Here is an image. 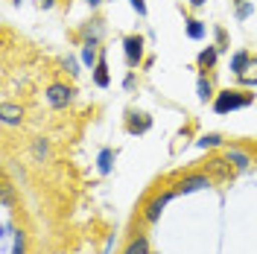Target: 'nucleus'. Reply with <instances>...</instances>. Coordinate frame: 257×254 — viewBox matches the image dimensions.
I'll return each instance as SVG.
<instances>
[{
    "instance_id": "nucleus-15",
    "label": "nucleus",
    "mask_w": 257,
    "mask_h": 254,
    "mask_svg": "<svg viewBox=\"0 0 257 254\" xmlns=\"http://www.w3.org/2000/svg\"><path fill=\"white\" fill-rule=\"evenodd\" d=\"M82 62L88 64V67H96V50H94V44H88V47L82 50Z\"/></svg>"
},
{
    "instance_id": "nucleus-23",
    "label": "nucleus",
    "mask_w": 257,
    "mask_h": 254,
    "mask_svg": "<svg viewBox=\"0 0 257 254\" xmlns=\"http://www.w3.org/2000/svg\"><path fill=\"white\" fill-rule=\"evenodd\" d=\"M67 70H70V73H73V76H76V73H79V70H76V59H70V56H67Z\"/></svg>"
},
{
    "instance_id": "nucleus-10",
    "label": "nucleus",
    "mask_w": 257,
    "mask_h": 254,
    "mask_svg": "<svg viewBox=\"0 0 257 254\" xmlns=\"http://www.w3.org/2000/svg\"><path fill=\"white\" fill-rule=\"evenodd\" d=\"M111 164H114V149H102L99 152V158H96V167H99V173H111Z\"/></svg>"
},
{
    "instance_id": "nucleus-12",
    "label": "nucleus",
    "mask_w": 257,
    "mask_h": 254,
    "mask_svg": "<svg viewBox=\"0 0 257 254\" xmlns=\"http://www.w3.org/2000/svg\"><path fill=\"white\" fill-rule=\"evenodd\" d=\"M187 35H190L193 41L205 38V24H202V21H196V18H190V21H187Z\"/></svg>"
},
{
    "instance_id": "nucleus-26",
    "label": "nucleus",
    "mask_w": 257,
    "mask_h": 254,
    "mask_svg": "<svg viewBox=\"0 0 257 254\" xmlns=\"http://www.w3.org/2000/svg\"><path fill=\"white\" fill-rule=\"evenodd\" d=\"M88 3H91V6H99V3H102V0H88Z\"/></svg>"
},
{
    "instance_id": "nucleus-20",
    "label": "nucleus",
    "mask_w": 257,
    "mask_h": 254,
    "mask_svg": "<svg viewBox=\"0 0 257 254\" xmlns=\"http://www.w3.org/2000/svg\"><path fill=\"white\" fill-rule=\"evenodd\" d=\"M35 155H38V158H44V155H47V143H44V141L35 143Z\"/></svg>"
},
{
    "instance_id": "nucleus-9",
    "label": "nucleus",
    "mask_w": 257,
    "mask_h": 254,
    "mask_svg": "<svg viewBox=\"0 0 257 254\" xmlns=\"http://www.w3.org/2000/svg\"><path fill=\"white\" fill-rule=\"evenodd\" d=\"M94 82L99 85V88H108V85H111V76H108V64H105V59H99V62H96Z\"/></svg>"
},
{
    "instance_id": "nucleus-25",
    "label": "nucleus",
    "mask_w": 257,
    "mask_h": 254,
    "mask_svg": "<svg viewBox=\"0 0 257 254\" xmlns=\"http://www.w3.org/2000/svg\"><path fill=\"white\" fill-rule=\"evenodd\" d=\"M41 3H44V6H47V9H50V6H53V3H56V0H41Z\"/></svg>"
},
{
    "instance_id": "nucleus-1",
    "label": "nucleus",
    "mask_w": 257,
    "mask_h": 254,
    "mask_svg": "<svg viewBox=\"0 0 257 254\" xmlns=\"http://www.w3.org/2000/svg\"><path fill=\"white\" fill-rule=\"evenodd\" d=\"M251 102V96L242 94V91H222L213 102V111L216 114H228V111H237V108H245Z\"/></svg>"
},
{
    "instance_id": "nucleus-17",
    "label": "nucleus",
    "mask_w": 257,
    "mask_h": 254,
    "mask_svg": "<svg viewBox=\"0 0 257 254\" xmlns=\"http://www.w3.org/2000/svg\"><path fill=\"white\" fill-rule=\"evenodd\" d=\"M219 143H222L219 135H205V138L199 141V146H202V149H208V146H219Z\"/></svg>"
},
{
    "instance_id": "nucleus-14",
    "label": "nucleus",
    "mask_w": 257,
    "mask_h": 254,
    "mask_svg": "<svg viewBox=\"0 0 257 254\" xmlns=\"http://www.w3.org/2000/svg\"><path fill=\"white\" fill-rule=\"evenodd\" d=\"M216 62V47H205L199 53V67H213Z\"/></svg>"
},
{
    "instance_id": "nucleus-18",
    "label": "nucleus",
    "mask_w": 257,
    "mask_h": 254,
    "mask_svg": "<svg viewBox=\"0 0 257 254\" xmlns=\"http://www.w3.org/2000/svg\"><path fill=\"white\" fill-rule=\"evenodd\" d=\"M248 67H251L254 73H242L240 79L245 82V85H257V62H251V64H248Z\"/></svg>"
},
{
    "instance_id": "nucleus-16",
    "label": "nucleus",
    "mask_w": 257,
    "mask_h": 254,
    "mask_svg": "<svg viewBox=\"0 0 257 254\" xmlns=\"http://www.w3.org/2000/svg\"><path fill=\"white\" fill-rule=\"evenodd\" d=\"M208 96H210V82L202 76V79H199V99H202V102H208Z\"/></svg>"
},
{
    "instance_id": "nucleus-13",
    "label": "nucleus",
    "mask_w": 257,
    "mask_h": 254,
    "mask_svg": "<svg viewBox=\"0 0 257 254\" xmlns=\"http://www.w3.org/2000/svg\"><path fill=\"white\" fill-rule=\"evenodd\" d=\"M228 161H231L237 170H245V167H248V155L240 152V149H228Z\"/></svg>"
},
{
    "instance_id": "nucleus-22",
    "label": "nucleus",
    "mask_w": 257,
    "mask_h": 254,
    "mask_svg": "<svg viewBox=\"0 0 257 254\" xmlns=\"http://www.w3.org/2000/svg\"><path fill=\"white\" fill-rule=\"evenodd\" d=\"M9 205H12V190L3 187V207H9Z\"/></svg>"
},
{
    "instance_id": "nucleus-11",
    "label": "nucleus",
    "mask_w": 257,
    "mask_h": 254,
    "mask_svg": "<svg viewBox=\"0 0 257 254\" xmlns=\"http://www.w3.org/2000/svg\"><path fill=\"white\" fill-rule=\"evenodd\" d=\"M126 254H149V239L146 237H135L132 242H128Z\"/></svg>"
},
{
    "instance_id": "nucleus-3",
    "label": "nucleus",
    "mask_w": 257,
    "mask_h": 254,
    "mask_svg": "<svg viewBox=\"0 0 257 254\" xmlns=\"http://www.w3.org/2000/svg\"><path fill=\"white\" fill-rule=\"evenodd\" d=\"M70 99H73V88H67V85H50L47 88V102L53 108H64Z\"/></svg>"
},
{
    "instance_id": "nucleus-4",
    "label": "nucleus",
    "mask_w": 257,
    "mask_h": 254,
    "mask_svg": "<svg viewBox=\"0 0 257 254\" xmlns=\"http://www.w3.org/2000/svg\"><path fill=\"white\" fill-rule=\"evenodd\" d=\"M173 196H178V193L173 190V193H164V196H155V199H152V202L146 205V219H149V222H158L161 210L170 205V199H173Z\"/></svg>"
},
{
    "instance_id": "nucleus-6",
    "label": "nucleus",
    "mask_w": 257,
    "mask_h": 254,
    "mask_svg": "<svg viewBox=\"0 0 257 254\" xmlns=\"http://www.w3.org/2000/svg\"><path fill=\"white\" fill-rule=\"evenodd\" d=\"M152 129V120L146 117V114H128V132L132 135H144V132H149Z\"/></svg>"
},
{
    "instance_id": "nucleus-21",
    "label": "nucleus",
    "mask_w": 257,
    "mask_h": 254,
    "mask_svg": "<svg viewBox=\"0 0 257 254\" xmlns=\"http://www.w3.org/2000/svg\"><path fill=\"white\" fill-rule=\"evenodd\" d=\"M248 15H251V6H248V3H242L240 9H237V18L242 21V18H248Z\"/></svg>"
},
{
    "instance_id": "nucleus-2",
    "label": "nucleus",
    "mask_w": 257,
    "mask_h": 254,
    "mask_svg": "<svg viewBox=\"0 0 257 254\" xmlns=\"http://www.w3.org/2000/svg\"><path fill=\"white\" fill-rule=\"evenodd\" d=\"M123 50H126L128 67H138L141 59H144V38L141 35H128L126 41H123Z\"/></svg>"
},
{
    "instance_id": "nucleus-8",
    "label": "nucleus",
    "mask_w": 257,
    "mask_h": 254,
    "mask_svg": "<svg viewBox=\"0 0 257 254\" xmlns=\"http://www.w3.org/2000/svg\"><path fill=\"white\" fill-rule=\"evenodd\" d=\"M248 64H251V59H248V53H245V50H240V53H234V56H231V70H234L237 76H242V73L248 70Z\"/></svg>"
},
{
    "instance_id": "nucleus-7",
    "label": "nucleus",
    "mask_w": 257,
    "mask_h": 254,
    "mask_svg": "<svg viewBox=\"0 0 257 254\" xmlns=\"http://www.w3.org/2000/svg\"><path fill=\"white\" fill-rule=\"evenodd\" d=\"M0 114H3V123H6V126H15V123H21V117H24V111H21L18 105H12V102H3Z\"/></svg>"
},
{
    "instance_id": "nucleus-24",
    "label": "nucleus",
    "mask_w": 257,
    "mask_h": 254,
    "mask_svg": "<svg viewBox=\"0 0 257 254\" xmlns=\"http://www.w3.org/2000/svg\"><path fill=\"white\" fill-rule=\"evenodd\" d=\"M190 6H196V9H199V6H205V0H190Z\"/></svg>"
},
{
    "instance_id": "nucleus-19",
    "label": "nucleus",
    "mask_w": 257,
    "mask_h": 254,
    "mask_svg": "<svg viewBox=\"0 0 257 254\" xmlns=\"http://www.w3.org/2000/svg\"><path fill=\"white\" fill-rule=\"evenodd\" d=\"M128 3H132V9H135L138 15H146V3L144 0H128Z\"/></svg>"
},
{
    "instance_id": "nucleus-5",
    "label": "nucleus",
    "mask_w": 257,
    "mask_h": 254,
    "mask_svg": "<svg viewBox=\"0 0 257 254\" xmlns=\"http://www.w3.org/2000/svg\"><path fill=\"white\" fill-rule=\"evenodd\" d=\"M205 187H210V178H205V175H190V178H184L176 187V193L184 196V193H196V190H205Z\"/></svg>"
}]
</instances>
